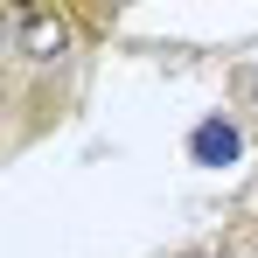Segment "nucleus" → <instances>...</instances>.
Masks as SVG:
<instances>
[{"label":"nucleus","instance_id":"f257e3e1","mask_svg":"<svg viewBox=\"0 0 258 258\" xmlns=\"http://www.w3.org/2000/svg\"><path fill=\"white\" fill-rule=\"evenodd\" d=\"M77 42V28H70V14H56V7H21L14 14V56L28 63V70H49V63H63Z\"/></svg>","mask_w":258,"mask_h":258},{"label":"nucleus","instance_id":"f03ea898","mask_svg":"<svg viewBox=\"0 0 258 258\" xmlns=\"http://www.w3.org/2000/svg\"><path fill=\"white\" fill-rule=\"evenodd\" d=\"M188 154H196L203 168H230V161L244 154V133L230 126V119H203V126L188 133Z\"/></svg>","mask_w":258,"mask_h":258}]
</instances>
